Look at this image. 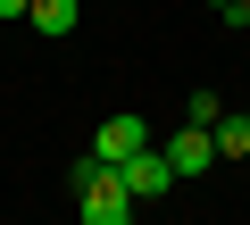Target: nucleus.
<instances>
[{
  "label": "nucleus",
  "mask_w": 250,
  "mask_h": 225,
  "mask_svg": "<svg viewBox=\"0 0 250 225\" xmlns=\"http://www.w3.org/2000/svg\"><path fill=\"white\" fill-rule=\"evenodd\" d=\"M134 208H142V200H134V184H125L117 167H100V175L75 192V217H83V225H125Z\"/></svg>",
  "instance_id": "obj_1"
},
{
  "label": "nucleus",
  "mask_w": 250,
  "mask_h": 225,
  "mask_svg": "<svg viewBox=\"0 0 250 225\" xmlns=\"http://www.w3.org/2000/svg\"><path fill=\"white\" fill-rule=\"evenodd\" d=\"M117 175L134 184V200H167V192H175V167H167V150H159V142H142L134 159H117Z\"/></svg>",
  "instance_id": "obj_2"
},
{
  "label": "nucleus",
  "mask_w": 250,
  "mask_h": 225,
  "mask_svg": "<svg viewBox=\"0 0 250 225\" xmlns=\"http://www.w3.org/2000/svg\"><path fill=\"white\" fill-rule=\"evenodd\" d=\"M159 150H167L175 184H192V175H208V167H217V134H208V125H184V134H167Z\"/></svg>",
  "instance_id": "obj_3"
},
{
  "label": "nucleus",
  "mask_w": 250,
  "mask_h": 225,
  "mask_svg": "<svg viewBox=\"0 0 250 225\" xmlns=\"http://www.w3.org/2000/svg\"><path fill=\"white\" fill-rule=\"evenodd\" d=\"M142 142H150V125H142V117H134V108H125V117H108V125H100V134H92V150H100V159H108V167H117V159H134V150H142Z\"/></svg>",
  "instance_id": "obj_4"
},
{
  "label": "nucleus",
  "mask_w": 250,
  "mask_h": 225,
  "mask_svg": "<svg viewBox=\"0 0 250 225\" xmlns=\"http://www.w3.org/2000/svg\"><path fill=\"white\" fill-rule=\"evenodd\" d=\"M25 25H34L42 42H67V34L83 25V0H34V9H25Z\"/></svg>",
  "instance_id": "obj_5"
},
{
  "label": "nucleus",
  "mask_w": 250,
  "mask_h": 225,
  "mask_svg": "<svg viewBox=\"0 0 250 225\" xmlns=\"http://www.w3.org/2000/svg\"><path fill=\"white\" fill-rule=\"evenodd\" d=\"M208 134H217V159H250V108H225Z\"/></svg>",
  "instance_id": "obj_6"
},
{
  "label": "nucleus",
  "mask_w": 250,
  "mask_h": 225,
  "mask_svg": "<svg viewBox=\"0 0 250 225\" xmlns=\"http://www.w3.org/2000/svg\"><path fill=\"white\" fill-rule=\"evenodd\" d=\"M217 117H225V100H217L208 83H200V92H184V125H217Z\"/></svg>",
  "instance_id": "obj_7"
},
{
  "label": "nucleus",
  "mask_w": 250,
  "mask_h": 225,
  "mask_svg": "<svg viewBox=\"0 0 250 225\" xmlns=\"http://www.w3.org/2000/svg\"><path fill=\"white\" fill-rule=\"evenodd\" d=\"M100 167H108V159H100V150H83V159H67V192H83V184H92V175H100Z\"/></svg>",
  "instance_id": "obj_8"
},
{
  "label": "nucleus",
  "mask_w": 250,
  "mask_h": 225,
  "mask_svg": "<svg viewBox=\"0 0 250 225\" xmlns=\"http://www.w3.org/2000/svg\"><path fill=\"white\" fill-rule=\"evenodd\" d=\"M25 9H34V0H0V17H25Z\"/></svg>",
  "instance_id": "obj_9"
},
{
  "label": "nucleus",
  "mask_w": 250,
  "mask_h": 225,
  "mask_svg": "<svg viewBox=\"0 0 250 225\" xmlns=\"http://www.w3.org/2000/svg\"><path fill=\"white\" fill-rule=\"evenodd\" d=\"M208 9H233V0H208Z\"/></svg>",
  "instance_id": "obj_10"
},
{
  "label": "nucleus",
  "mask_w": 250,
  "mask_h": 225,
  "mask_svg": "<svg viewBox=\"0 0 250 225\" xmlns=\"http://www.w3.org/2000/svg\"><path fill=\"white\" fill-rule=\"evenodd\" d=\"M242 9H250V0H242Z\"/></svg>",
  "instance_id": "obj_11"
}]
</instances>
